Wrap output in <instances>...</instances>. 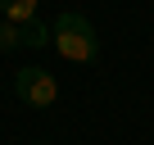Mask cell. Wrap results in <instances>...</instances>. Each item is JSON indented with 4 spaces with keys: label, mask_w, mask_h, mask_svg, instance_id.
Returning <instances> with one entry per match:
<instances>
[{
    "label": "cell",
    "mask_w": 154,
    "mask_h": 145,
    "mask_svg": "<svg viewBox=\"0 0 154 145\" xmlns=\"http://www.w3.org/2000/svg\"><path fill=\"white\" fill-rule=\"evenodd\" d=\"M54 45H59V54L72 59V63H91V59L100 54V36H95L91 18L72 14V9L54 18Z\"/></svg>",
    "instance_id": "obj_1"
},
{
    "label": "cell",
    "mask_w": 154,
    "mask_h": 145,
    "mask_svg": "<svg viewBox=\"0 0 154 145\" xmlns=\"http://www.w3.org/2000/svg\"><path fill=\"white\" fill-rule=\"evenodd\" d=\"M14 86H18V100L32 104V109H50L59 100V82H54V72H45V68H18Z\"/></svg>",
    "instance_id": "obj_2"
},
{
    "label": "cell",
    "mask_w": 154,
    "mask_h": 145,
    "mask_svg": "<svg viewBox=\"0 0 154 145\" xmlns=\"http://www.w3.org/2000/svg\"><path fill=\"white\" fill-rule=\"evenodd\" d=\"M0 14H5L9 23H18V27H23V23H32V18H36V0H0Z\"/></svg>",
    "instance_id": "obj_3"
},
{
    "label": "cell",
    "mask_w": 154,
    "mask_h": 145,
    "mask_svg": "<svg viewBox=\"0 0 154 145\" xmlns=\"http://www.w3.org/2000/svg\"><path fill=\"white\" fill-rule=\"evenodd\" d=\"M54 41V27H45L41 18H32V23H23V45H32V50H41V45H50Z\"/></svg>",
    "instance_id": "obj_4"
},
{
    "label": "cell",
    "mask_w": 154,
    "mask_h": 145,
    "mask_svg": "<svg viewBox=\"0 0 154 145\" xmlns=\"http://www.w3.org/2000/svg\"><path fill=\"white\" fill-rule=\"evenodd\" d=\"M18 45H23V27L9 23V18H0V54H9V50H18Z\"/></svg>",
    "instance_id": "obj_5"
}]
</instances>
